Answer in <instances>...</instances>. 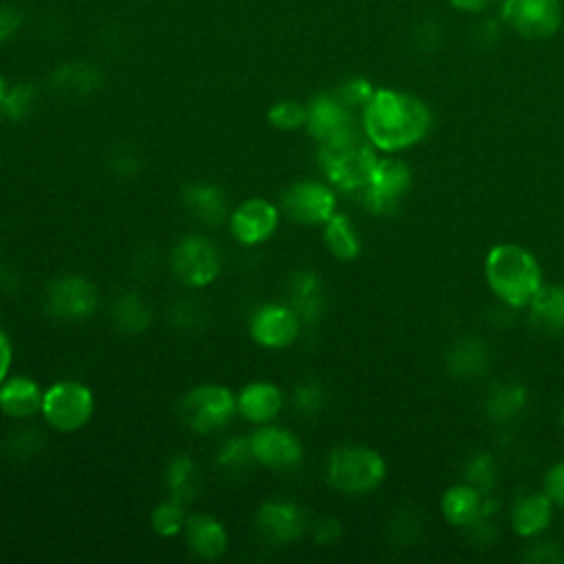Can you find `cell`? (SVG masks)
<instances>
[{"mask_svg": "<svg viewBox=\"0 0 564 564\" xmlns=\"http://www.w3.org/2000/svg\"><path fill=\"white\" fill-rule=\"evenodd\" d=\"M445 364L454 377H474L487 368V352L480 341L460 339L449 348Z\"/></svg>", "mask_w": 564, "mask_h": 564, "instance_id": "cell-29", "label": "cell"}, {"mask_svg": "<svg viewBox=\"0 0 564 564\" xmlns=\"http://www.w3.org/2000/svg\"><path fill=\"white\" fill-rule=\"evenodd\" d=\"M108 167L112 174L128 178L134 176L139 170V154L134 152V148L130 143H119L112 148L110 156H108Z\"/></svg>", "mask_w": 564, "mask_h": 564, "instance_id": "cell-40", "label": "cell"}, {"mask_svg": "<svg viewBox=\"0 0 564 564\" xmlns=\"http://www.w3.org/2000/svg\"><path fill=\"white\" fill-rule=\"evenodd\" d=\"M40 412L53 430L77 432L93 419L95 397L90 388L79 381H55L44 390Z\"/></svg>", "mask_w": 564, "mask_h": 564, "instance_id": "cell-6", "label": "cell"}, {"mask_svg": "<svg viewBox=\"0 0 564 564\" xmlns=\"http://www.w3.org/2000/svg\"><path fill=\"white\" fill-rule=\"evenodd\" d=\"M165 485L170 498L187 505L198 491V467L189 456H174L165 467Z\"/></svg>", "mask_w": 564, "mask_h": 564, "instance_id": "cell-28", "label": "cell"}, {"mask_svg": "<svg viewBox=\"0 0 564 564\" xmlns=\"http://www.w3.org/2000/svg\"><path fill=\"white\" fill-rule=\"evenodd\" d=\"M231 236L245 245L256 247L267 242L280 223V209L267 198H247L229 212Z\"/></svg>", "mask_w": 564, "mask_h": 564, "instance_id": "cell-13", "label": "cell"}, {"mask_svg": "<svg viewBox=\"0 0 564 564\" xmlns=\"http://www.w3.org/2000/svg\"><path fill=\"white\" fill-rule=\"evenodd\" d=\"M185 505L176 502V500H163L161 505L154 507L152 516H150V524L152 529L163 535V538H174L178 533H183L185 529V511H183Z\"/></svg>", "mask_w": 564, "mask_h": 564, "instance_id": "cell-33", "label": "cell"}, {"mask_svg": "<svg viewBox=\"0 0 564 564\" xmlns=\"http://www.w3.org/2000/svg\"><path fill=\"white\" fill-rule=\"evenodd\" d=\"M37 104V90L33 84L18 82L9 86V93L0 101V115L9 121H22L26 119Z\"/></svg>", "mask_w": 564, "mask_h": 564, "instance_id": "cell-31", "label": "cell"}, {"mask_svg": "<svg viewBox=\"0 0 564 564\" xmlns=\"http://www.w3.org/2000/svg\"><path fill=\"white\" fill-rule=\"evenodd\" d=\"M324 242L337 260H355L361 251V240L355 223L346 214H333L324 223Z\"/></svg>", "mask_w": 564, "mask_h": 564, "instance_id": "cell-27", "label": "cell"}, {"mask_svg": "<svg viewBox=\"0 0 564 564\" xmlns=\"http://www.w3.org/2000/svg\"><path fill=\"white\" fill-rule=\"evenodd\" d=\"M449 2L460 11H482L491 7L496 0H449Z\"/></svg>", "mask_w": 564, "mask_h": 564, "instance_id": "cell-45", "label": "cell"}, {"mask_svg": "<svg viewBox=\"0 0 564 564\" xmlns=\"http://www.w3.org/2000/svg\"><path fill=\"white\" fill-rule=\"evenodd\" d=\"M282 405L284 397L271 381H251L238 392V414L256 425L271 423Z\"/></svg>", "mask_w": 564, "mask_h": 564, "instance_id": "cell-18", "label": "cell"}, {"mask_svg": "<svg viewBox=\"0 0 564 564\" xmlns=\"http://www.w3.org/2000/svg\"><path fill=\"white\" fill-rule=\"evenodd\" d=\"M282 212L302 225H324L337 207L335 192L319 181H295L280 196Z\"/></svg>", "mask_w": 564, "mask_h": 564, "instance_id": "cell-10", "label": "cell"}, {"mask_svg": "<svg viewBox=\"0 0 564 564\" xmlns=\"http://www.w3.org/2000/svg\"><path fill=\"white\" fill-rule=\"evenodd\" d=\"M377 148L357 128L326 139L317 148V163L328 183L341 192L359 194L379 161Z\"/></svg>", "mask_w": 564, "mask_h": 564, "instance_id": "cell-2", "label": "cell"}, {"mask_svg": "<svg viewBox=\"0 0 564 564\" xmlns=\"http://www.w3.org/2000/svg\"><path fill=\"white\" fill-rule=\"evenodd\" d=\"M18 284V278L9 267H0V291H13Z\"/></svg>", "mask_w": 564, "mask_h": 564, "instance_id": "cell-46", "label": "cell"}, {"mask_svg": "<svg viewBox=\"0 0 564 564\" xmlns=\"http://www.w3.org/2000/svg\"><path fill=\"white\" fill-rule=\"evenodd\" d=\"M502 20L527 40H549L562 24L560 0H505Z\"/></svg>", "mask_w": 564, "mask_h": 564, "instance_id": "cell-9", "label": "cell"}, {"mask_svg": "<svg viewBox=\"0 0 564 564\" xmlns=\"http://www.w3.org/2000/svg\"><path fill=\"white\" fill-rule=\"evenodd\" d=\"M308 134L315 141L333 139L346 130L357 128L352 119V110L335 95V93H322L315 95L306 104V126Z\"/></svg>", "mask_w": 564, "mask_h": 564, "instance_id": "cell-16", "label": "cell"}, {"mask_svg": "<svg viewBox=\"0 0 564 564\" xmlns=\"http://www.w3.org/2000/svg\"><path fill=\"white\" fill-rule=\"evenodd\" d=\"M11 361H13V348H11V341H9V337L0 330V386H2V381L7 379V375H9Z\"/></svg>", "mask_w": 564, "mask_h": 564, "instance_id": "cell-44", "label": "cell"}, {"mask_svg": "<svg viewBox=\"0 0 564 564\" xmlns=\"http://www.w3.org/2000/svg\"><path fill=\"white\" fill-rule=\"evenodd\" d=\"M544 494L553 505L564 507V460L555 463L544 476Z\"/></svg>", "mask_w": 564, "mask_h": 564, "instance_id": "cell-41", "label": "cell"}, {"mask_svg": "<svg viewBox=\"0 0 564 564\" xmlns=\"http://www.w3.org/2000/svg\"><path fill=\"white\" fill-rule=\"evenodd\" d=\"M218 465L227 471V474H242L251 463H256L253 452H251V441L249 436H234L227 438L216 454Z\"/></svg>", "mask_w": 564, "mask_h": 564, "instance_id": "cell-32", "label": "cell"}, {"mask_svg": "<svg viewBox=\"0 0 564 564\" xmlns=\"http://www.w3.org/2000/svg\"><path fill=\"white\" fill-rule=\"evenodd\" d=\"M236 414L238 397L225 386H196L181 399V416L185 425L198 434H214L227 427Z\"/></svg>", "mask_w": 564, "mask_h": 564, "instance_id": "cell-5", "label": "cell"}, {"mask_svg": "<svg viewBox=\"0 0 564 564\" xmlns=\"http://www.w3.org/2000/svg\"><path fill=\"white\" fill-rule=\"evenodd\" d=\"M24 22V15L13 4H0V42L11 40Z\"/></svg>", "mask_w": 564, "mask_h": 564, "instance_id": "cell-42", "label": "cell"}, {"mask_svg": "<svg viewBox=\"0 0 564 564\" xmlns=\"http://www.w3.org/2000/svg\"><path fill=\"white\" fill-rule=\"evenodd\" d=\"M430 108L414 95L379 88L361 110V130L368 141L388 154L416 145L430 130Z\"/></svg>", "mask_w": 564, "mask_h": 564, "instance_id": "cell-1", "label": "cell"}, {"mask_svg": "<svg viewBox=\"0 0 564 564\" xmlns=\"http://www.w3.org/2000/svg\"><path fill=\"white\" fill-rule=\"evenodd\" d=\"M529 313L533 326L544 333H564V286L542 284L529 302Z\"/></svg>", "mask_w": 564, "mask_h": 564, "instance_id": "cell-23", "label": "cell"}, {"mask_svg": "<svg viewBox=\"0 0 564 564\" xmlns=\"http://www.w3.org/2000/svg\"><path fill=\"white\" fill-rule=\"evenodd\" d=\"M562 423H564V410H562Z\"/></svg>", "mask_w": 564, "mask_h": 564, "instance_id": "cell-48", "label": "cell"}, {"mask_svg": "<svg viewBox=\"0 0 564 564\" xmlns=\"http://www.w3.org/2000/svg\"><path fill=\"white\" fill-rule=\"evenodd\" d=\"M524 401H527V392L520 383H513V381L496 383L487 394V414L496 421H509L524 408Z\"/></svg>", "mask_w": 564, "mask_h": 564, "instance_id": "cell-30", "label": "cell"}, {"mask_svg": "<svg viewBox=\"0 0 564 564\" xmlns=\"http://www.w3.org/2000/svg\"><path fill=\"white\" fill-rule=\"evenodd\" d=\"M339 535H341V524L335 518H322L313 527V538L319 544H333L335 540H339Z\"/></svg>", "mask_w": 564, "mask_h": 564, "instance_id": "cell-43", "label": "cell"}, {"mask_svg": "<svg viewBox=\"0 0 564 564\" xmlns=\"http://www.w3.org/2000/svg\"><path fill=\"white\" fill-rule=\"evenodd\" d=\"M269 123L278 130H297L306 126V104L282 99L269 108Z\"/></svg>", "mask_w": 564, "mask_h": 564, "instance_id": "cell-34", "label": "cell"}, {"mask_svg": "<svg viewBox=\"0 0 564 564\" xmlns=\"http://www.w3.org/2000/svg\"><path fill=\"white\" fill-rule=\"evenodd\" d=\"M152 319L150 306L139 293H121L110 304V322L123 335H139L148 328Z\"/></svg>", "mask_w": 564, "mask_h": 564, "instance_id": "cell-26", "label": "cell"}, {"mask_svg": "<svg viewBox=\"0 0 564 564\" xmlns=\"http://www.w3.org/2000/svg\"><path fill=\"white\" fill-rule=\"evenodd\" d=\"M300 317L289 304H264L249 319V333L264 348H286L300 335Z\"/></svg>", "mask_w": 564, "mask_h": 564, "instance_id": "cell-14", "label": "cell"}, {"mask_svg": "<svg viewBox=\"0 0 564 564\" xmlns=\"http://www.w3.org/2000/svg\"><path fill=\"white\" fill-rule=\"evenodd\" d=\"M412 185L410 165L401 159H379L366 187L359 192L361 203L377 216L394 214Z\"/></svg>", "mask_w": 564, "mask_h": 564, "instance_id": "cell-8", "label": "cell"}, {"mask_svg": "<svg viewBox=\"0 0 564 564\" xmlns=\"http://www.w3.org/2000/svg\"><path fill=\"white\" fill-rule=\"evenodd\" d=\"M42 388L29 377H11L0 386V410L11 419H26L42 408Z\"/></svg>", "mask_w": 564, "mask_h": 564, "instance_id": "cell-21", "label": "cell"}, {"mask_svg": "<svg viewBox=\"0 0 564 564\" xmlns=\"http://www.w3.org/2000/svg\"><path fill=\"white\" fill-rule=\"evenodd\" d=\"M553 518V502L551 498L542 494H531L522 498L511 513V527L520 538H533L540 535Z\"/></svg>", "mask_w": 564, "mask_h": 564, "instance_id": "cell-24", "label": "cell"}, {"mask_svg": "<svg viewBox=\"0 0 564 564\" xmlns=\"http://www.w3.org/2000/svg\"><path fill=\"white\" fill-rule=\"evenodd\" d=\"M485 280L498 300L522 308L529 306L531 297L542 286V271L535 256L524 247L502 242L487 253Z\"/></svg>", "mask_w": 564, "mask_h": 564, "instance_id": "cell-3", "label": "cell"}, {"mask_svg": "<svg viewBox=\"0 0 564 564\" xmlns=\"http://www.w3.org/2000/svg\"><path fill=\"white\" fill-rule=\"evenodd\" d=\"M286 297H289L286 304L295 311V315L300 317L302 324H315V322L322 319L324 306H326V297H324L322 282H319V278L315 273H311V271H295L289 278Z\"/></svg>", "mask_w": 564, "mask_h": 564, "instance_id": "cell-17", "label": "cell"}, {"mask_svg": "<svg viewBox=\"0 0 564 564\" xmlns=\"http://www.w3.org/2000/svg\"><path fill=\"white\" fill-rule=\"evenodd\" d=\"M185 544L200 560H216L227 549V531L212 516H189L185 520Z\"/></svg>", "mask_w": 564, "mask_h": 564, "instance_id": "cell-20", "label": "cell"}, {"mask_svg": "<svg viewBox=\"0 0 564 564\" xmlns=\"http://www.w3.org/2000/svg\"><path fill=\"white\" fill-rule=\"evenodd\" d=\"M260 535L271 544L295 542L308 529V518L302 507L289 500H269L256 513Z\"/></svg>", "mask_w": 564, "mask_h": 564, "instance_id": "cell-15", "label": "cell"}, {"mask_svg": "<svg viewBox=\"0 0 564 564\" xmlns=\"http://www.w3.org/2000/svg\"><path fill=\"white\" fill-rule=\"evenodd\" d=\"M335 95H337L350 110H355V108H361V110H364L366 104L372 99L375 88H372V84H370L368 79H364V77H350V79H346V82H341V84L337 86Z\"/></svg>", "mask_w": 564, "mask_h": 564, "instance_id": "cell-38", "label": "cell"}, {"mask_svg": "<svg viewBox=\"0 0 564 564\" xmlns=\"http://www.w3.org/2000/svg\"><path fill=\"white\" fill-rule=\"evenodd\" d=\"M101 84V73L95 64L90 62H70L62 64L53 75H51V86L57 93L73 95V97H84L97 90Z\"/></svg>", "mask_w": 564, "mask_h": 564, "instance_id": "cell-25", "label": "cell"}, {"mask_svg": "<svg viewBox=\"0 0 564 564\" xmlns=\"http://www.w3.org/2000/svg\"><path fill=\"white\" fill-rule=\"evenodd\" d=\"M328 480L344 494H370L386 478L381 454L364 445H339L330 452L326 465Z\"/></svg>", "mask_w": 564, "mask_h": 564, "instance_id": "cell-4", "label": "cell"}, {"mask_svg": "<svg viewBox=\"0 0 564 564\" xmlns=\"http://www.w3.org/2000/svg\"><path fill=\"white\" fill-rule=\"evenodd\" d=\"M183 207L189 216H194L198 223L216 227L223 220L229 218V205L227 196L220 187L212 183H189L181 192Z\"/></svg>", "mask_w": 564, "mask_h": 564, "instance_id": "cell-19", "label": "cell"}, {"mask_svg": "<svg viewBox=\"0 0 564 564\" xmlns=\"http://www.w3.org/2000/svg\"><path fill=\"white\" fill-rule=\"evenodd\" d=\"M205 317L207 308L200 302H196V297H178L170 306V319L178 328H196L205 322Z\"/></svg>", "mask_w": 564, "mask_h": 564, "instance_id": "cell-37", "label": "cell"}, {"mask_svg": "<svg viewBox=\"0 0 564 564\" xmlns=\"http://www.w3.org/2000/svg\"><path fill=\"white\" fill-rule=\"evenodd\" d=\"M465 476L469 480V485H474L482 496H487V491L494 487L496 482V469H494V460L489 454H476L467 469Z\"/></svg>", "mask_w": 564, "mask_h": 564, "instance_id": "cell-39", "label": "cell"}, {"mask_svg": "<svg viewBox=\"0 0 564 564\" xmlns=\"http://www.w3.org/2000/svg\"><path fill=\"white\" fill-rule=\"evenodd\" d=\"M220 253L216 245L198 234L185 236L172 251V271L189 289L209 286L220 275Z\"/></svg>", "mask_w": 564, "mask_h": 564, "instance_id": "cell-7", "label": "cell"}, {"mask_svg": "<svg viewBox=\"0 0 564 564\" xmlns=\"http://www.w3.org/2000/svg\"><path fill=\"white\" fill-rule=\"evenodd\" d=\"M99 304L97 286L82 275H62L51 282L44 306L46 311L64 322H79L95 313Z\"/></svg>", "mask_w": 564, "mask_h": 564, "instance_id": "cell-11", "label": "cell"}, {"mask_svg": "<svg viewBox=\"0 0 564 564\" xmlns=\"http://www.w3.org/2000/svg\"><path fill=\"white\" fill-rule=\"evenodd\" d=\"M324 405V388L322 383L313 381V379H304L302 383L295 386L293 390V408L304 414V416H313L322 410Z\"/></svg>", "mask_w": 564, "mask_h": 564, "instance_id": "cell-36", "label": "cell"}, {"mask_svg": "<svg viewBox=\"0 0 564 564\" xmlns=\"http://www.w3.org/2000/svg\"><path fill=\"white\" fill-rule=\"evenodd\" d=\"M251 452L258 465L273 471H293L304 456L300 438L280 425L264 423L251 436Z\"/></svg>", "mask_w": 564, "mask_h": 564, "instance_id": "cell-12", "label": "cell"}, {"mask_svg": "<svg viewBox=\"0 0 564 564\" xmlns=\"http://www.w3.org/2000/svg\"><path fill=\"white\" fill-rule=\"evenodd\" d=\"M9 93V84H7V79L0 75V101L4 99V95Z\"/></svg>", "mask_w": 564, "mask_h": 564, "instance_id": "cell-47", "label": "cell"}, {"mask_svg": "<svg viewBox=\"0 0 564 564\" xmlns=\"http://www.w3.org/2000/svg\"><path fill=\"white\" fill-rule=\"evenodd\" d=\"M44 447V436L35 427H20L7 436V452L13 458L26 460Z\"/></svg>", "mask_w": 564, "mask_h": 564, "instance_id": "cell-35", "label": "cell"}, {"mask_svg": "<svg viewBox=\"0 0 564 564\" xmlns=\"http://www.w3.org/2000/svg\"><path fill=\"white\" fill-rule=\"evenodd\" d=\"M482 494L474 485H454L443 494L441 509L449 524L471 527L482 513Z\"/></svg>", "mask_w": 564, "mask_h": 564, "instance_id": "cell-22", "label": "cell"}]
</instances>
